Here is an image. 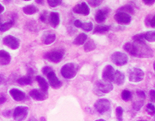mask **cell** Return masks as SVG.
<instances>
[{
  "label": "cell",
  "instance_id": "cell-4",
  "mask_svg": "<svg viewBox=\"0 0 155 121\" xmlns=\"http://www.w3.org/2000/svg\"><path fill=\"white\" fill-rule=\"evenodd\" d=\"M94 107H95V110L97 111L99 114H107L110 110L111 103H110V100L107 99H101L95 103Z\"/></svg>",
  "mask_w": 155,
  "mask_h": 121
},
{
  "label": "cell",
  "instance_id": "cell-36",
  "mask_svg": "<svg viewBox=\"0 0 155 121\" xmlns=\"http://www.w3.org/2000/svg\"><path fill=\"white\" fill-rule=\"evenodd\" d=\"M87 2H88V4H90L91 6H92V7H97L99 5H101L102 1H100V0H89Z\"/></svg>",
  "mask_w": 155,
  "mask_h": 121
},
{
  "label": "cell",
  "instance_id": "cell-11",
  "mask_svg": "<svg viewBox=\"0 0 155 121\" xmlns=\"http://www.w3.org/2000/svg\"><path fill=\"white\" fill-rule=\"evenodd\" d=\"M116 21L121 24H129L132 20L131 15L123 12H117L115 14Z\"/></svg>",
  "mask_w": 155,
  "mask_h": 121
},
{
  "label": "cell",
  "instance_id": "cell-37",
  "mask_svg": "<svg viewBox=\"0 0 155 121\" xmlns=\"http://www.w3.org/2000/svg\"><path fill=\"white\" fill-rule=\"evenodd\" d=\"M49 19V17H48V15H47V12H43L42 13V14L40 15V20L44 23H46L47 20Z\"/></svg>",
  "mask_w": 155,
  "mask_h": 121
},
{
  "label": "cell",
  "instance_id": "cell-7",
  "mask_svg": "<svg viewBox=\"0 0 155 121\" xmlns=\"http://www.w3.org/2000/svg\"><path fill=\"white\" fill-rule=\"evenodd\" d=\"M128 78L132 83L141 82L144 78V72L141 68H133L129 71Z\"/></svg>",
  "mask_w": 155,
  "mask_h": 121
},
{
  "label": "cell",
  "instance_id": "cell-18",
  "mask_svg": "<svg viewBox=\"0 0 155 121\" xmlns=\"http://www.w3.org/2000/svg\"><path fill=\"white\" fill-rule=\"evenodd\" d=\"M49 21L51 23V26L56 28L60 24V14L56 12H51L49 15Z\"/></svg>",
  "mask_w": 155,
  "mask_h": 121
},
{
  "label": "cell",
  "instance_id": "cell-42",
  "mask_svg": "<svg viewBox=\"0 0 155 121\" xmlns=\"http://www.w3.org/2000/svg\"><path fill=\"white\" fill-rule=\"evenodd\" d=\"M145 4H148V5H151V4H154V0H143V1Z\"/></svg>",
  "mask_w": 155,
  "mask_h": 121
},
{
  "label": "cell",
  "instance_id": "cell-21",
  "mask_svg": "<svg viewBox=\"0 0 155 121\" xmlns=\"http://www.w3.org/2000/svg\"><path fill=\"white\" fill-rule=\"evenodd\" d=\"M87 35L86 33H80L79 35L76 37L75 40L73 41V43L74 44H76V45H82L84 43H86V41H87Z\"/></svg>",
  "mask_w": 155,
  "mask_h": 121
},
{
  "label": "cell",
  "instance_id": "cell-12",
  "mask_svg": "<svg viewBox=\"0 0 155 121\" xmlns=\"http://www.w3.org/2000/svg\"><path fill=\"white\" fill-rule=\"evenodd\" d=\"M114 72H115V69H114V68L112 67V65H107L105 67L104 70H103V73H102V78H103V80L106 81V82H112Z\"/></svg>",
  "mask_w": 155,
  "mask_h": 121
},
{
  "label": "cell",
  "instance_id": "cell-19",
  "mask_svg": "<svg viewBox=\"0 0 155 121\" xmlns=\"http://www.w3.org/2000/svg\"><path fill=\"white\" fill-rule=\"evenodd\" d=\"M123 49H124V50L127 51V53H130L131 55L137 57V47H136V45H135L134 43H127L126 44L124 45V47H123Z\"/></svg>",
  "mask_w": 155,
  "mask_h": 121
},
{
  "label": "cell",
  "instance_id": "cell-31",
  "mask_svg": "<svg viewBox=\"0 0 155 121\" xmlns=\"http://www.w3.org/2000/svg\"><path fill=\"white\" fill-rule=\"evenodd\" d=\"M116 116L118 121H123V109L122 107H117L116 109Z\"/></svg>",
  "mask_w": 155,
  "mask_h": 121
},
{
  "label": "cell",
  "instance_id": "cell-30",
  "mask_svg": "<svg viewBox=\"0 0 155 121\" xmlns=\"http://www.w3.org/2000/svg\"><path fill=\"white\" fill-rule=\"evenodd\" d=\"M121 96H122V99L123 100H125V101H128V100H131V98H132V94L130 92L129 90H123V92H122V94H121Z\"/></svg>",
  "mask_w": 155,
  "mask_h": 121
},
{
  "label": "cell",
  "instance_id": "cell-1",
  "mask_svg": "<svg viewBox=\"0 0 155 121\" xmlns=\"http://www.w3.org/2000/svg\"><path fill=\"white\" fill-rule=\"evenodd\" d=\"M79 70V65L76 63H68L63 65L61 68V73L64 78L67 79H71V78L76 77L77 72Z\"/></svg>",
  "mask_w": 155,
  "mask_h": 121
},
{
  "label": "cell",
  "instance_id": "cell-15",
  "mask_svg": "<svg viewBox=\"0 0 155 121\" xmlns=\"http://www.w3.org/2000/svg\"><path fill=\"white\" fill-rule=\"evenodd\" d=\"M56 39V35L54 34V33L51 32H46L42 36V42L44 44L46 45H50L51 43H53L55 41Z\"/></svg>",
  "mask_w": 155,
  "mask_h": 121
},
{
  "label": "cell",
  "instance_id": "cell-34",
  "mask_svg": "<svg viewBox=\"0 0 155 121\" xmlns=\"http://www.w3.org/2000/svg\"><path fill=\"white\" fill-rule=\"evenodd\" d=\"M146 111L148 112V114H150V115H154L155 114V107L154 105L153 104V103H149L147 104V108H146Z\"/></svg>",
  "mask_w": 155,
  "mask_h": 121
},
{
  "label": "cell",
  "instance_id": "cell-32",
  "mask_svg": "<svg viewBox=\"0 0 155 121\" xmlns=\"http://www.w3.org/2000/svg\"><path fill=\"white\" fill-rule=\"evenodd\" d=\"M118 12H123V13H126V14H129V13L130 14H134V9L130 5H126L124 7L121 8L118 10Z\"/></svg>",
  "mask_w": 155,
  "mask_h": 121
},
{
  "label": "cell",
  "instance_id": "cell-14",
  "mask_svg": "<svg viewBox=\"0 0 155 121\" xmlns=\"http://www.w3.org/2000/svg\"><path fill=\"white\" fill-rule=\"evenodd\" d=\"M9 94L15 101H23L25 100V94L18 89H12L9 90Z\"/></svg>",
  "mask_w": 155,
  "mask_h": 121
},
{
  "label": "cell",
  "instance_id": "cell-8",
  "mask_svg": "<svg viewBox=\"0 0 155 121\" xmlns=\"http://www.w3.org/2000/svg\"><path fill=\"white\" fill-rule=\"evenodd\" d=\"M64 53L65 52H64L63 49L53 50V51H51V52L47 53L45 58L49 61L53 62V63H59L62 59L63 56H64Z\"/></svg>",
  "mask_w": 155,
  "mask_h": 121
},
{
  "label": "cell",
  "instance_id": "cell-43",
  "mask_svg": "<svg viewBox=\"0 0 155 121\" xmlns=\"http://www.w3.org/2000/svg\"><path fill=\"white\" fill-rule=\"evenodd\" d=\"M4 81H5V78H4V77L2 75H0V85H2V84L4 83Z\"/></svg>",
  "mask_w": 155,
  "mask_h": 121
},
{
  "label": "cell",
  "instance_id": "cell-24",
  "mask_svg": "<svg viewBox=\"0 0 155 121\" xmlns=\"http://www.w3.org/2000/svg\"><path fill=\"white\" fill-rule=\"evenodd\" d=\"M15 24V22L14 20H9V21L5 22L4 24H0V31L1 32H5V31H8L14 26Z\"/></svg>",
  "mask_w": 155,
  "mask_h": 121
},
{
  "label": "cell",
  "instance_id": "cell-3",
  "mask_svg": "<svg viewBox=\"0 0 155 121\" xmlns=\"http://www.w3.org/2000/svg\"><path fill=\"white\" fill-rule=\"evenodd\" d=\"M113 89V85L112 83L106 82L104 80H98L95 84V89L94 92L96 93L97 95H103L106 94H108Z\"/></svg>",
  "mask_w": 155,
  "mask_h": 121
},
{
  "label": "cell",
  "instance_id": "cell-27",
  "mask_svg": "<svg viewBox=\"0 0 155 121\" xmlns=\"http://www.w3.org/2000/svg\"><path fill=\"white\" fill-rule=\"evenodd\" d=\"M143 34V39L147 40L148 42H154L155 41V32L153 31H148Z\"/></svg>",
  "mask_w": 155,
  "mask_h": 121
},
{
  "label": "cell",
  "instance_id": "cell-2",
  "mask_svg": "<svg viewBox=\"0 0 155 121\" xmlns=\"http://www.w3.org/2000/svg\"><path fill=\"white\" fill-rule=\"evenodd\" d=\"M43 74L47 76L48 81L50 83V84L52 88L54 89H59L62 86L61 81L57 78V76L55 75L54 71L51 68V67H45L43 68Z\"/></svg>",
  "mask_w": 155,
  "mask_h": 121
},
{
  "label": "cell",
  "instance_id": "cell-5",
  "mask_svg": "<svg viewBox=\"0 0 155 121\" xmlns=\"http://www.w3.org/2000/svg\"><path fill=\"white\" fill-rule=\"evenodd\" d=\"M29 113V108L26 106H18L13 111V117L15 121H24Z\"/></svg>",
  "mask_w": 155,
  "mask_h": 121
},
{
  "label": "cell",
  "instance_id": "cell-17",
  "mask_svg": "<svg viewBox=\"0 0 155 121\" xmlns=\"http://www.w3.org/2000/svg\"><path fill=\"white\" fill-rule=\"evenodd\" d=\"M11 56L8 52L5 50H0V64L7 65L10 63Z\"/></svg>",
  "mask_w": 155,
  "mask_h": 121
},
{
  "label": "cell",
  "instance_id": "cell-49",
  "mask_svg": "<svg viewBox=\"0 0 155 121\" xmlns=\"http://www.w3.org/2000/svg\"><path fill=\"white\" fill-rule=\"evenodd\" d=\"M0 24H1V19H0Z\"/></svg>",
  "mask_w": 155,
  "mask_h": 121
},
{
  "label": "cell",
  "instance_id": "cell-28",
  "mask_svg": "<svg viewBox=\"0 0 155 121\" xmlns=\"http://www.w3.org/2000/svg\"><path fill=\"white\" fill-rule=\"evenodd\" d=\"M95 49H96V43H94V41H92L91 39H89L88 41H87V43H85L84 50L86 52H90V51H92Z\"/></svg>",
  "mask_w": 155,
  "mask_h": 121
},
{
  "label": "cell",
  "instance_id": "cell-9",
  "mask_svg": "<svg viewBox=\"0 0 155 121\" xmlns=\"http://www.w3.org/2000/svg\"><path fill=\"white\" fill-rule=\"evenodd\" d=\"M4 44L10 48L11 49L15 50L18 49V47L20 45V41L15 36L8 35L4 38Z\"/></svg>",
  "mask_w": 155,
  "mask_h": 121
},
{
  "label": "cell",
  "instance_id": "cell-29",
  "mask_svg": "<svg viewBox=\"0 0 155 121\" xmlns=\"http://www.w3.org/2000/svg\"><path fill=\"white\" fill-rule=\"evenodd\" d=\"M80 29H83L84 31H87V32H90L93 29V24L91 22H87V23H82Z\"/></svg>",
  "mask_w": 155,
  "mask_h": 121
},
{
  "label": "cell",
  "instance_id": "cell-44",
  "mask_svg": "<svg viewBox=\"0 0 155 121\" xmlns=\"http://www.w3.org/2000/svg\"><path fill=\"white\" fill-rule=\"evenodd\" d=\"M6 101V98L4 96H0V104H3Z\"/></svg>",
  "mask_w": 155,
  "mask_h": 121
},
{
  "label": "cell",
  "instance_id": "cell-40",
  "mask_svg": "<svg viewBox=\"0 0 155 121\" xmlns=\"http://www.w3.org/2000/svg\"><path fill=\"white\" fill-rule=\"evenodd\" d=\"M149 95H150V100H151L152 102H154V95H155V91L154 89H151L150 90V93H149Z\"/></svg>",
  "mask_w": 155,
  "mask_h": 121
},
{
  "label": "cell",
  "instance_id": "cell-35",
  "mask_svg": "<svg viewBox=\"0 0 155 121\" xmlns=\"http://www.w3.org/2000/svg\"><path fill=\"white\" fill-rule=\"evenodd\" d=\"M47 3H48V4H49L51 8H54L57 7L59 5H61L62 3V1H61V0H48Z\"/></svg>",
  "mask_w": 155,
  "mask_h": 121
},
{
  "label": "cell",
  "instance_id": "cell-47",
  "mask_svg": "<svg viewBox=\"0 0 155 121\" xmlns=\"http://www.w3.org/2000/svg\"><path fill=\"white\" fill-rule=\"evenodd\" d=\"M44 1H39V0H37L36 3H38V4H43Z\"/></svg>",
  "mask_w": 155,
  "mask_h": 121
},
{
  "label": "cell",
  "instance_id": "cell-23",
  "mask_svg": "<svg viewBox=\"0 0 155 121\" xmlns=\"http://www.w3.org/2000/svg\"><path fill=\"white\" fill-rule=\"evenodd\" d=\"M107 18V11L98 10L96 14V20L97 23H103Z\"/></svg>",
  "mask_w": 155,
  "mask_h": 121
},
{
  "label": "cell",
  "instance_id": "cell-16",
  "mask_svg": "<svg viewBox=\"0 0 155 121\" xmlns=\"http://www.w3.org/2000/svg\"><path fill=\"white\" fill-rule=\"evenodd\" d=\"M112 82H114L117 85H122L125 82V75L123 72L116 70L114 72L113 78H112Z\"/></svg>",
  "mask_w": 155,
  "mask_h": 121
},
{
  "label": "cell",
  "instance_id": "cell-20",
  "mask_svg": "<svg viewBox=\"0 0 155 121\" xmlns=\"http://www.w3.org/2000/svg\"><path fill=\"white\" fill-rule=\"evenodd\" d=\"M36 80L40 87V90H42L43 92L47 93L49 85H48V83L46 82V80L42 76H36Z\"/></svg>",
  "mask_w": 155,
  "mask_h": 121
},
{
  "label": "cell",
  "instance_id": "cell-45",
  "mask_svg": "<svg viewBox=\"0 0 155 121\" xmlns=\"http://www.w3.org/2000/svg\"><path fill=\"white\" fill-rule=\"evenodd\" d=\"M4 11V7L2 5V4H0V14H2Z\"/></svg>",
  "mask_w": 155,
  "mask_h": 121
},
{
  "label": "cell",
  "instance_id": "cell-41",
  "mask_svg": "<svg viewBox=\"0 0 155 121\" xmlns=\"http://www.w3.org/2000/svg\"><path fill=\"white\" fill-rule=\"evenodd\" d=\"M81 24H82V22L81 21V20H79V19H76V21L74 22V25L76 26V28H81Z\"/></svg>",
  "mask_w": 155,
  "mask_h": 121
},
{
  "label": "cell",
  "instance_id": "cell-39",
  "mask_svg": "<svg viewBox=\"0 0 155 121\" xmlns=\"http://www.w3.org/2000/svg\"><path fill=\"white\" fill-rule=\"evenodd\" d=\"M148 23V24H149V25L151 26L152 28H153L154 29L155 27V16L153 15V16H152L151 18H150V20H148V22H146V24Z\"/></svg>",
  "mask_w": 155,
  "mask_h": 121
},
{
  "label": "cell",
  "instance_id": "cell-38",
  "mask_svg": "<svg viewBox=\"0 0 155 121\" xmlns=\"http://www.w3.org/2000/svg\"><path fill=\"white\" fill-rule=\"evenodd\" d=\"M136 94H137V96L141 99V100H144L146 96H145V93L143 91H142V90H137V92H136Z\"/></svg>",
  "mask_w": 155,
  "mask_h": 121
},
{
  "label": "cell",
  "instance_id": "cell-10",
  "mask_svg": "<svg viewBox=\"0 0 155 121\" xmlns=\"http://www.w3.org/2000/svg\"><path fill=\"white\" fill-rule=\"evenodd\" d=\"M73 12L77 14L87 16V15H89V14H90V8H89V6H88V4L87 3L83 2L81 4H76L73 8Z\"/></svg>",
  "mask_w": 155,
  "mask_h": 121
},
{
  "label": "cell",
  "instance_id": "cell-6",
  "mask_svg": "<svg viewBox=\"0 0 155 121\" xmlns=\"http://www.w3.org/2000/svg\"><path fill=\"white\" fill-rule=\"evenodd\" d=\"M111 59H112V62L117 66H123L127 64V61H128V57L126 53L118 52V51L112 53Z\"/></svg>",
  "mask_w": 155,
  "mask_h": 121
},
{
  "label": "cell",
  "instance_id": "cell-33",
  "mask_svg": "<svg viewBox=\"0 0 155 121\" xmlns=\"http://www.w3.org/2000/svg\"><path fill=\"white\" fill-rule=\"evenodd\" d=\"M143 100H136V101L134 102V103H133V107H134V110H141V108L143 107Z\"/></svg>",
  "mask_w": 155,
  "mask_h": 121
},
{
  "label": "cell",
  "instance_id": "cell-25",
  "mask_svg": "<svg viewBox=\"0 0 155 121\" xmlns=\"http://www.w3.org/2000/svg\"><path fill=\"white\" fill-rule=\"evenodd\" d=\"M18 83L21 85H28V84H31L32 83V78L30 75H26L24 77H21L18 79Z\"/></svg>",
  "mask_w": 155,
  "mask_h": 121
},
{
  "label": "cell",
  "instance_id": "cell-26",
  "mask_svg": "<svg viewBox=\"0 0 155 121\" xmlns=\"http://www.w3.org/2000/svg\"><path fill=\"white\" fill-rule=\"evenodd\" d=\"M110 29V26L108 25H98L94 29V33H102L107 32Z\"/></svg>",
  "mask_w": 155,
  "mask_h": 121
},
{
  "label": "cell",
  "instance_id": "cell-46",
  "mask_svg": "<svg viewBox=\"0 0 155 121\" xmlns=\"http://www.w3.org/2000/svg\"><path fill=\"white\" fill-rule=\"evenodd\" d=\"M29 121H38L36 119H35V118H30V119H29Z\"/></svg>",
  "mask_w": 155,
  "mask_h": 121
},
{
  "label": "cell",
  "instance_id": "cell-48",
  "mask_svg": "<svg viewBox=\"0 0 155 121\" xmlns=\"http://www.w3.org/2000/svg\"><path fill=\"white\" fill-rule=\"evenodd\" d=\"M96 121H106L105 119H97V120Z\"/></svg>",
  "mask_w": 155,
  "mask_h": 121
},
{
  "label": "cell",
  "instance_id": "cell-22",
  "mask_svg": "<svg viewBox=\"0 0 155 121\" xmlns=\"http://www.w3.org/2000/svg\"><path fill=\"white\" fill-rule=\"evenodd\" d=\"M23 12H24L25 14L28 15L35 14H36L37 12H38V8L35 7V5H32V4L27 5L25 7H24V8H23Z\"/></svg>",
  "mask_w": 155,
  "mask_h": 121
},
{
  "label": "cell",
  "instance_id": "cell-13",
  "mask_svg": "<svg viewBox=\"0 0 155 121\" xmlns=\"http://www.w3.org/2000/svg\"><path fill=\"white\" fill-rule=\"evenodd\" d=\"M29 95L32 99L37 100V101H43L48 98L47 93L43 92L42 90H40V89H33L29 92Z\"/></svg>",
  "mask_w": 155,
  "mask_h": 121
}]
</instances>
